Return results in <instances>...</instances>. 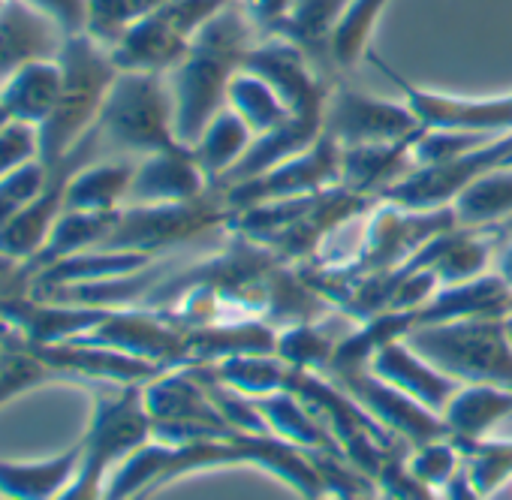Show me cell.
<instances>
[{
  "label": "cell",
  "mask_w": 512,
  "mask_h": 500,
  "mask_svg": "<svg viewBox=\"0 0 512 500\" xmlns=\"http://www.w3.org/2000/svg\"><path fill=\"white\" fill-rule=\"evenodd\" d=\"M208 178L199 169L193 148L181 145L172 151H157L139 157L127 205H160V202H187L208 190Z\"/></svg>",
  "instance_id": "18"
},
{
  "label": "cell",
  "mask_w": 512,
  "mask_h": 500,
  "mask_svg": "<svg viewBox=\"0 0 512 500\" xmlns=\"http://www.w3.org/2000/svg\"><path fill=\"white\" fill-rule=\"evenodd\" d=\"M241 70L256 73L263 82H269L293 115L326 112L329 94L335 88L332 76L320 70L305 49L284 37H263L247 52Z\"/></svg>",
  "instance_id": "12"
},
{
  "label": "cell",
  "mask_w": 512,
  "mask_h": 500,
  "mask_svg": "<svg viewBox=\"0 0 512 500\" xmlns=\"http://www.w3.org/2000/svg\"><path fill=\"white\" fill-rule=\"evenodd\" d=\"M82 461V440L46 461H0V497L7 500H58L73 482Z\"/></svg>",
  "instance_id": "26"
},
{
  "label": "cell",
  "mask_w": 512,
  "mask_h": 500,
  "mask_svg": "<svg viewBox=\"0 0 512 500\" xmlns=\"http://www.w3.org/2000/svg\"><path fill=\"white\" fill-rule=\"evenodd\" d=\"M440 416L449 428V440H482L497 422L512 416V389L461 386Z\"/></svg>",
  "instance_id": "27"
},
{
  "label": "cell",
  "mask_w": 512,
  "mask_h": 500,
  "mask_svg": "<svg viewBox=\"0 0 512 500\" xmlns=\"http://www.w3.org/2000/svg\"><path fill=\"white\" fill-rule=\"evenodd\" d=\"M43 16H49L67 37L73 34H88L91 22V0H25Z\"/></svg>",
  "instance_id": "42"
},
{
  "label": "cell",
  "mask_w": 512,
  "mask_h": 500,
  "mask_svg": "<svg viewBox=\"0 0 512 500\" xmlns=\"http://www.w3.org/2000/svg\"><path fill=\"white\" fill-rule=\"evenodd\" d=\"M389 0H350L326 43V70H356L371 46Z\"/></svg>",
  "instance_id": "30"
},
{
  "label": "cell",
  "mask_w": 512,
  "mask_h": 500,
  "mask_svg": "<svg viewBox=\"0 0 512 500\" xmlns=\"http://www.w3.org/2000/svg\"><path fill=\"white\" fill-rule=\"evenodd\" d=\"M347 4L350 0H296L293 13L287 16V22L281 25L275 37L296 43L317 61L320 70H326V43L341 13L347 10Z\"/></svg>",
  "instance_id": "34"
},
{
  "label": "cell",
  "mask_w": 512,
  "mask_h": 500,
  "mask_svg": "<svg viewBox=\"0 0 512 500\" xmlns=\"http://www.w3.org/2000/svg\"><path fill=\"white\" fill-rule=\"evenodd\" d=\"M40 157V130L22 121H4L0 127V178Z\"/></svg>",
  "instance_id": "41"
},
{
  "label": "cell",
  "mask_w": 512,
  "mask_h": 500,
  "mask_svg": "<svg viewBox=\"0 0 512 500\" xmlns=\"http://www.w3.org/2000/svg\"><path fill=\"white\" fill-rule=\"evenodd\" d=\"M58 64L61 94L49 121L40 127V160L46 166L64 160L94 130L106 94L121 73L112 61L109 46H103L91 34L67 37Z\"/></svg>",
  "instance_id": "2"
},
{
  "label": "cell",
  "mask_w": 512,
  "mask_h": 500,
  "mask_svg": "<svg viewBox=\"0 0 512 500\" xmlns=\"http://www.w3.org/2000/svg\"><path fill=\"white\" fill-rule=\"evenodd\" d=\"M187 49H190V40L181 37L157 10L151 16L133 22L115 40V46H109L112 61H115L118 70L157 73V76H169L181 64Z\"/></svg>",
  "instance_id": "21"
},
{
  "label": "cell",
  "mask_w": 512,
  "mask_h": 500,
  "mask_svg": "<svg viewBox=\"0 0 512 500\" xmlns=\"http://www.w3.org/2000/svg\"><path fill=\"white\" fill-rule=\"evenodd\" d=\"M46 383H58L55 371L40 362L31 347L10 329L4 350H0V407Z\"/></svg>",
  "instance_id": "36"
},
{
  "label": "cell",
  "mask_w": 512,
  "mask_h": 500,
  "mask_svg": "<svg viewBox=\"0 0 512 500\" xmlns=\"http://www.w3.org/2000/svg\"><path fill=\"white\" fill-rule=\"evenodd\" d=\"M136 163L130 157H100V160L82 166L67 184L64 211L103 214V211L124 208L130 187H133Z\"/></svg>",
  "instance_id": "24"
},
{
  "label": "cell",
  "mask_w": 512,
  "mask_h": 500,
  "mask_svg": "<svg viewBox=\"0 0 512 500\" xmlns=\"http://www.w3.org/2000/svg\"><path fill=\"white\" fill-rule=\"evenodd\" d=\"M109 311L112 308H85V305L37 299L31 293L0 302V320L31 347L76 341L88 335Z\"/></svg>",
  "instance_id": "16"
},
{
  "label": "cell",
  "mask_w": 512,
  "mask_h": 500,
  "mask_svg": "<svg viewBox=\"0 0 512 500\" xmlns=\"http://www.w3.org/2000/svg\"><path fill=\"white\" fill-rule=\"evenodd\" d=\"M211 371L223 386L247 398H266L284 392L290 377V365L278 356H229L214 362Z\"/></svg>",
  "instance_id": "35"
},
{
  "label": "cell",
  "mask_w": 512,
  "mask_h": 500,
  "mask_svg": "<svg viewBox=\"0 0 512 500\" xmlns=\"http://www.w3.org/2000/svg\"><path fill=\"white\" fill-rule=\"evenodd\" d=\"M332 380L353 401H359L383 428H389L392 434L407 440L413 449L434 443V440H449V428H446L440 413L428 410L413 395H407L398 386L374 377L371 371H353V374H341Z\"/></svg>",
  "instance_id": "13"
},
{
  "label": "cell",
  "mask_w": 512,
  "mask_h": 500,
  "mask_svg": "<svg viewBox=\"0 0 512 500\" xmlns=\"http://www.w3.org/2000/svg\"><path fill=\"white\" fill-rule=\"evenodd\" d=\"M356 500H377V494H362V497H356Z\"/></svg>",
  "instance_id": "50"
},
{
  "label": "cell",
  "mask_w": 512,
  "mask_h": 500,
  "mask_svg": "<svg viewBox=\"0 0 512 500\" xmlns=\"http://www.w3.org/2000/svg\"><path fill=\"white\" fill-rule=\"evenodd\" d=\"M374 377L398 386L401 392L413 395L419 404H425L428 410L434 413H443L446 404L455 398V392L464 386L458 383L455 377L437 371L428 359H422L410 344L407 338L401 341H392L386 344L374 359H371V368H368Z\"/></svg>",
  "instance_id": "20"
},
{
  "label": "cell",
  "mask_w": 512,
  "mask_h": 500,
  "mask_svg": "<svg viewBox=\"0 0 512 500\" xmlns=\"http://www.w3.org/2000/svg\"><path fill=\"white\" fill-rule=\"evenodd\" d=\"M326 133V112H302V115H290L281 127L253 136V145L244 151V157L211 187H232L238 181L256 178L281 163H287L290 157L308 151L320 136Z\"/></svg>",
  "instance_id": "19"
},
{
  "label": "cell",
  "mask_w": 512,
  "mask_h": 500,
  "mask_svg": "<svg viewBox=\"0 0 512 500\" xmlns=\"http://www.w3.org/2000/svg\"><path fill=\"white\" fill-rule=\"evenodd\" d=\"M250 145H253L250 127H247L229 106H223V109L211 118V124L202 130V136L196 139L193 157H196L199 169L205 172L208 184H217V181L244 157V151H247Z\"/></svg>",
  "instance_id": "31"
},
{
  "label": "cell",
  "mask_w": 512,
  "mask_h": 500,
  "mask_svg": "<svg viewBox=\"0 0 512 500\" xmlns=\"http://www.w3.org/2000/svg\"><path fill=\"white\" fill-rule=\"evenodd\" d=\"M416 326H437V323H455V320H503L512 314V287L494 272L479 275L464 284H452L437 290V296L413 311Z\"/></svg>",
  "instance_id": "22"
},
{
  "label": "cell",
  "mask_w": 512,
  "mask_h": 500,
  "mask_svg": "<svg viewBox=\"0 0 512 500\" xmlns=\"http://www.w3.org/2000/svg\"><path fill=\"white\" fill-rule=\"evenodd\" d=\"M503 329H506V338H509V344H512V314L503 317Z\"/></svg>",
  "instance_id": "49"
},
{
  "label": "cell",
  "mask_w": 512,
  "mask_h": 500,
  "mask_svg": "<svg viewBox=\"0 0 512 500\" xmlns=\"http://www.w3.org/2000/svg\"><path fill=\"white\" fill-rule=\"evenodd\" d=\"M67 34L25 0H0V85L22 67L55 61Z\"/></svg>",
  "instance_id": "17"
},
{
  "label": "cell",
  "mask_w": 512,
  "mask_h": 500,
  "mask_svg": "<svg viewBox=\"0 0 512 500\" xmlns=\"http://www.w3.org/2000/svg\"><path fill=\"white\" fill-rule=\"evenodd\" d=\"M455 226L458 223H455L452 205L431 208V211H413V208H401L395 202H377L368 211L356 254L347 263H335L332 269H338L344 278H362L371 272L401 269L422 244H428L434 235L449 232Z\"/></svg>",
  "instance_id": "7"
},
{
  "label": "cell",
  "mask_w": 512,
  "mask_h": 500,
  "mask_svg": "<svg viewBox=\"0 0 512 500\" xmlns=\"http://www.w3.org/2000/svg\"><path fill=\"white\" fill-rule=\"evenodd\" d=\"M374 64L395 79L401 94L407 97L410 109L419 115V121L428 130H458V133H488V136H503L512 133V94L500 97H452V94H437L410 85L401 79L395 70H389L383 61L374 58Z\"/></svg>",
  "instance_id": "14"
},
{
  "label": "cell",
  "mask_w": 512,
  "mask_h": 500,
  "mask_svg": "<svg viewBox=\"0 0 512 500\" xmlns=\"http://www.w3.org/2000/svg\"><path fill=\"white\" fill-rule=\"evenodd\" d=\"M0 500H7V497H0Z\"/></svg>",
  "instance_id": "53"
},
{
  "label": "cell",
  "mask_w": 512,
  "mask_h": 500,
  "mask_svg": "<svg viewBox=\"0 0 512 500\" xmlns=\"http://www.w3.org/2000/svg\"><path fill=\"white\" fill-rule=\"evenodd\" d=\"M232 208L226 205L217 187H208L202 196L187 202H160V205H124L118 220L100 250H121V254L160 257L172 247L190 244L211 232H226Z\"/></svg>",
  "instance_id": "6"
},
{
  "label": "cell",
  "mask_w": 512,
  "mask_h": 500,
  "mask_svg": "<svg viewBox=\"0 0 512 500\" xmlns=\"http://www.w3.org/2000/svg\"><path fill=\"white\" fill-rule=\"evenodd\" d=\"M142 398L151 416V437L160 443H190L202 437L235 434L190 365L172 368L145 383Z\"/></svg>",
  "instance_id": "8"
},
{
  "label": "cell",
  "mask_w": 512,
  "mask_h": 500,
  "mask_svg": "<svg viewBox=\"0 0 512 500\" xmlns=\"http://www.w3.org/2000/svg\"><path fill=\"white\" fill-rule=\"evenodd\" d=\"M34 290V272L28 260H16L0 250V302L28 296Z\"/></svg>",
  "instance_id": "44"
},
{
  "label": "cell",
  "mask_w": 512,
  "mask_h": 500,
  "mask_svg": "<svg viewBox=\"0 0 512 500\" xmlns=\"http://www.w3.org/2000/svg\"><path fill=\"white\" fill-rule=\"evenodd\" d=\"M443 500H482V497L476 494V488L470 485V476H467L464 464H461V470L449 479V485H446V497H443Z\"/></svg>",
  "instance_id": "45"
},
{
  "label": "cell",
  "mask_w": 512,
  "mask_h": 500,
  "mask_svg": "<svg viewBox=\"0 0 512 500\" xmlns=\"http://www.w3.org/2000/svg\"><path fill=\"white\" fill-rule=\"evenodd\" d=\"M428 127L410 109V103H389L371 94L335 85L326 103V133L341 148L356 145H392L416 142Z\"/></svg>",
  "instance_id": "10"
},
{
  "label": "cell",
  "mask_w": 512,
  "mask_h": 500,
  "mask_svg": "<svg viewBox=\"0 0 512 500\" xmlns=\"http://www.w3.org/2000/svg\"><path fill=\"white\" fill-rule=\"evenodd\" d=\"M461 452L452 440H434L410 452V470L419 482L431 488H446L449 479L461 470Z\"/></svg>",
  "instance_id": "40"
},
{
  "label": "cell",
  "mask_w": 512,
  "mask_h": 500,
  "mask_svg": "<svg viewBox=\"0 0 512 500\" xmlns=\"http://www.w3.org/2000/svg\"><path fill=\"white\" fill-rule=\"evenodd\" d=\"M169 0H91L88 34L103 46H115V40L139 19L151 16Z\"/></svg>",
  "instance_id": "38"
},
{
  "label": "cell",
  "mask_w": 512,
  "mask_h": 500,
  "mask_svg": "<svg viewBox=\"0 0 512 500\" xmlns=\"http://www.w3.org/2000/svg\"><path fill=\"white\" fill-rule=\"evenodd\" d=\"M229 4H232V0H229Z\"/></svg>",
  "instance_id": "54"
},
{
  "label": "cell",
  "mask_w": 512,
  "mask_h": 500,
  "mask_svg": "<svg viewBox=\"0 0 512 500\" xmlns=\"http://www.w3.org/2000/svg\"><path fill=\"white\" fill-rule=\"evenodd\" d=\"M344 320H350L347 314L341 320H326V323H302V326H290L278 332V350L275 356L284 359L290 368L299 371H317L326 374V368L335 359L338 344L347 338L344 335Z\"/></svg>",
  "instance_id": "32"
},
{
  "label": "cell",
  "mask_w": 512,
  "mask_h": 500,
  "mask_svg": "<svg viewBox=\"0 0 512 500\" xmlns=\"http://www.w3.org/2000/svg\"><path fill=\"white\" fill-rule=\"evenodd\" d=\"M260 31L244 16L238 0L226 4L190 40L181 64L166 76L175 100V136L193 148L211 118L226 106L232 76L244 67L247 52L260 43Z\"/></svg>",
  "instance_id": "1"
},
{
  "label": "cell",
  "mask_w": 512,
  "mask_h": 500,
  "mask_svg": "<svg viewBox=\"0 0 512 500\" xmlns=\"http://www.w3.org/2000/svg\"><path fill=\"white\" fill-rule=\"evenodd\" d=\"M452 214L461 229H494L512 217V169H494L470 181L455 199Z\"/></svg>",
  "instance_id": "29"
},
{
  "label": "cell",
  "mask_w": 512,
  "mask_h": 500,
  "mask_svg": "<svg viewBox=\"0 0 512 500\" xmlns=\"http://www.w3.org/2000/svg\"><path fill=\"white\" fill-rule=\"evenodd\" d=\"M7 335H10V326L0 320V350H4V341H7Z\"/></svg>",
  "instance_id": "48"
},
{
  "label": "cell",
  "mask_w": 512,
  "mask_h": 500,
  "mask_svg": "<svg viewBox=\"0 0 512 500\" xmlns=\"http://www.w3.org/2000/svg\"><path fill=\"white\" fill-rule=\"evenodd\" d=\"M82 344L109 347L163 368H187L190 359V335L178 326H172L166 317H160L151 308L133 305V308H112L88 335L76 338Z\"/></svg>",
  "instance_id": "11"
},
{
  "label": "cell",
  "mask_w": 512,
  "mask_h": 500,
  "mask_svg": "<svg viewBox=\"0 0 512 500\" xmlns=\"http://www.w3.org/2000/svg\"><path fill=\"white\" fill-rule=\"evenodd\" d=\"M61 94V64L37 61L22 67L13 79L0 85V112L10 121H22L31 127H43Z\"/></svg>",
  "instance_id": "25"
},
{
  "label": "cell",
  "mask_w": 512,
  "mask_h": 500,
  "mask_svg": "<svg viewBox=\"0 0 512 500\" xmlns=\"http://www.w3.org/2000/svg\"><path fill=\"white\" fill-rule=\"evenodd\" d=\"M494 232H497L500 238H512V217H509L506 223H500V226H494Z\"/></svg>",
  "instance_id": "47"
},
{
  "label": "cell",
  "mask_w": 512,
  "mask_h": 500,
  "mask_svg": "<svg viewBox=\"0 0 512 500\" xmlns=\"http://www.w3.org/2000/svg\"><path fill=\"white\" fill-rule=\"evenodd\" d=\"M512 241V238H509ZM494 266H497V275L512 287V244H506L500 254H497V260H494Z\"/></svg>",
  "instance_id": "46"
},
{
  "label": "cell",
  "mask_w": 512,
  "mask_h": 500,
  "mask_svg": "<svg viewBox=\"0 0 512 500\" xmlns=\"http://www.w3.org/2000/svg\"><path fill=\"white\" fill-rule=\"evenodd\" d=\"M377 500H392V497H386V494H377Z\"/></svg>",
  "instance_id": "52"
},
{
  "label": "cell",
  "mask_w": 512,
  "mask_h": 500,
  "mask_svg": "<svg viewBox=\"0 0 512 500\" xmlns=\"http://www.w3.org/2000/svg\"><path fill=\"white\" fill-rule=\"evenodd\" d=\"M31 353L55 371L58 383H88V386H100V389L103 386L151 383L154 377L169 371L163 365H154V362H145V359L109 350V347L82 344V341L31 347Z\"/></svg>",
  "instance_id": "15"
},
{
  "label": "cell",
  "mask_w": 512,
  "mask_h": 500,
  "mask_svg": "<svg viewBox=\"0 0 512 500\" xmlns=\"http://www.w3.org/2000/svg\"><path fill=\"white\" fill-rule=\"evenodd\" d=\"M341 184V145L323 133L308 151L290 157L287 163L238 181L232 187H217L232 211L260 205V202H278V199H299V196H314L329 187Z\"/></svg>",
  "instance_id": "9"
},
{
  "label": "cell",
  "mask_w": 512,
  "mask_h": 500,
  "mask_svg": "<svg viewBox=\"0 0 512 500\" xmlns=\"http://www.w3.org/2000/svg\"><path fill=\"white\" fill-rule=\"evenodd\" d=\"M320 500H341V497H335V494H326V497H320Z\"/></svg>",
  "instance_id": "51"
},
{
  "label": "cell",
  "mask_w": 512,
  "mask_h": 500,
  "mask_svg": "<svg viewBox=\"0 0 512 500\" xmlns=\"http://www.w3.org/2000/svg\"><path fill=\"white\" fill-rule=\"evenodd\" d=\"M94 136L106 151L148 157L181 148L175 136V100L169 79L157 73L121 70L97 115Z\"/></svg>",
  "instance_id": "4"
},
{
  "label": "cell",
  "mask_w": 512,
  "mask_h": 500,
  "mask_svg": "<svg viewBox=\"0 0 512 500\" xmlns=\"http://www.w3.org/2000/svg\"><path fill=\"white\" fill-rule=\"evenodd\" d=\"M413 145L416 142L341 148V184L353 193L380 199L389 187L419 169Z\"/></svg>",
  "instance_id": "23"
},
{
  "label": "cell",
  "mask_w": 512,
  "mask_h": 500,
  "mask_svg": "<svg viewBox=\"0 0 512 500\" xmlns=\"http://www.w3.org/2000/svg\"><path fill=\"white\" fill-rule=\"evenodd\" d=\"M407 344L437 371L464 386L512 389V344L503 320H455L437 326H416Z\"/></svg>",
  "instance_id": "5"
},
{
  "label": "cell",
  "mask_w": 512,
  "mask_h": 500,
  "mask_svg": "<svg viewBox=\"0 0 512 500\" xmlns=\"http://www.w3.org/2000/svg\"><path fill=\"white\" fill-rule=\"evenodd\" d=\"M238 4L256 31L263 37H275L281 31V25L287 22V16L293 13L296 0H238Z\"/></svg>",
  "instance_id": "43"
},
{
  "label": "cell",
  "mask_w": 512,
  "mask_h": 500,
  "mask_svg": "<svg viewBox=\"0 0 512 500\" xmlns=\"http://www.w3.org/2000/svg\"><path fill=\"white\" fill-rule=\"evenodd\" d=\"M49 181V166L37 157L0 178V226L10 223L25 205H31Z\"/></svg>",
  "instance_id": "39"
},
{
  "label": "cell",
  "mask_w": 512,
  "mask_h": 500,
  "mask_svg": "<svg viewBox=\"0 0 512 500\" xmlns=\"http://www.w3.org/2000/svg\"><path fill=\"white\" fill-rule=\"evenodd\" d=\"M461 452L470 485L485 500L512 476V440H452Z\"/></svg>",
  "instance_id": "37"
},
{
  "label": "cell",
  "mask_w": 512,
  "mask_h": 500,
  "mask_svg": "<svg viewBox=\"0 0 512 500\" xmlns=\"http://www.w3.org/2000/svg\"><path fill=\"white\" fill-rule=\"evenodd\" d=\"M226 106L250 127L253 136H263L281 127L293 115L269 82H263L260 76L247 70H238L232 76L229 91H226Z\"/></svg>",
  "instance_id": "33"
},
{
  "label": "cell",
  "mask_w": 512,
  "mask_h": 500,
  "mask_svg": "<svg viewBox=\"0 0 512 500\" xmlns=\"http://www.w3.org/2000/svg\"><path fill=\"white\" fill-rule=\"evenodd\" d=\"M145 383L103 386L82 434V461L58 500H103L109 470L151 440V416L142 398Z\"/></svg>",
  "instance_id": "3"
},
{
  "label": "cell",
  "mask_w": 512,
  "mask_h": 500,
  "mask_svg": "<svg viewBox=\"0 0 512 500\" xmlns=\"http://www.w3.org/2000/svg\"><path fill=\"white\" fill-rule=\"evenodd\" d=\"M256 410L263 413V419L269 422L272 434H278L287 443H296L308 452H335L344 455L335 434L293 395V392H275L266 398H253Z\"/></svg>",
  "instance_id": "28"
}]
</instances>
